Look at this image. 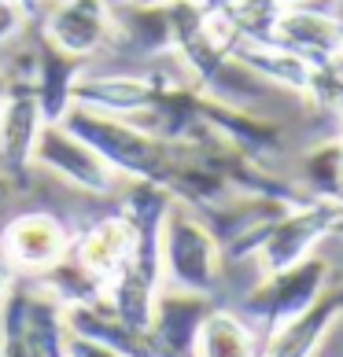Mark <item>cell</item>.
<instances>
[{
  "instance_id": "4fadbf2b",
  "label": "cell",
  "mask_w": 343,
  "mask_h": 357,
  "mask_svg": "<svg viewBox=\"0 0 343 357\" xmlns=\"http://www.w3.org/2000/svg\"><path fill=\"white\" fill-rule=\"evenodd\" d=\"M229 56L247 74H255L258 82H270L273 89L295 92V96H310L314 85H318V74H321L318 63L302 59L281 45H270V41H240L236 37L229 45Z\"/></svg>"
},
{
  "instance_id": "ba28073f",
  "label": "cell",
  "mask_w": 343,
  "mask_h": 357,
  "mask_svg": "<svg viewBox=\"0 0 343 357\" xmlns=\"http://www.w3.org/2000/svg\"><path fill=\"white\" fill-rule=\"evenodd\" d=\"M34 166H45L48 174H56L59 181H67L82 192H92V195H115L118 192L115 169L103 162L85 140H78L71 129H63L59 122H45L37 151H34Z\"/></svg>"
},
{
  "instance_id": "603a6c76",
  "label": "cell",
  "mask_w": 343,
  "mask_h": 357,
  "mask_svg": "<svg viewBox=\"0 0 343 357\" xmlns=\"http://www.w3.org/2000/svg\"><path fill=\"white\" fill-rule=\"evenodd\" d=\"M8 284H11V269H8V261L0 258V291H4Z\"/></svg>"
},
{
  "instance_id": "484cf974",
  "label": "cell",
  "mask_w": 343,
  "mask_h": 357,
  "mask_svg": "<svg viewBox=\"0 0 343 357\" xmlns=\"http://www.w3.org/2000/svg\"><path fill=\"white\" fill-rule=\"evenodd\" d=\"M4 92H8V74L0 70V96H4Z\"/></svg>"
},
{
  "instance_id": "ac0fdd59",
  "label": "cell",
  "mask_w": 343,
  "mask_h": 357,
  "mask_svg": "<svg viewBox=\"0 0 343 357\" xmlns=\"http://www.w3.org/2000/svg\"><path fill=\"white\" fill-rule=\"evenodd\" d=\"M281 11V0H226V4H218V15L229 26L233 41L236 37L240 41H270Z\"/></svg>"
},
{
  "instance_id": "83f0119b",
  "label": "cell",
  "mask_w": 343,
  "mask_h": 357,
  "mask_svg": "<svg viewBox=\"0 0 343 357\" xmlns=\"http://www.w3.org/2000/svg\"><path fill=\"white\" fill-rule=\"evenodd\" d=\"M221 4H226V0H221Z\"/></svg>"
},
{
  "instance_id": "7c38bea8",
  "label": "cell",
  "mask_w": 343,
  "mask_h": 357,
  "mask_svg": "<svg viewBox=\"0 0 343 357\" xmlns=\"http://www.w3.org/2000/svg\"><path fill=\"white\" fill-rule=\"evenodd\" d=\"M159 74H82L74 85V103L115 118L140 122L152 107Z\"/></svg>"
},
{
  "instance_id": "f546056e",
  "label": "cell",
  "mask_w": 343,
  "mask_h": 357,
  "mask_svg": "<svg viewBox=\"0 0 343 357\" xmlns=\"http://www.w3.org/2000/svg\"><path fill=\"white\" fill-rule=\"evenodd\" d=\"M340 324H343V321H340Z\"/></svg>"
},
{
  "instance_id": "4316f807",
  "label": "cell",
  "mask_w": 343,
  "mask_h": 357,
  "mask_svg": "<svg viewBox=\"0 0 343 357\" xmlns=\"http://www.w3.org/2000/svg\"><path fill=\"white\" fill-rule=\"evenodd\" d=\"M333 236H343V218L336 221V232H333Z\"/></svg>"
},
{
  "instance_id": "8992f818",
  "label": "cell",
  "mask_w": 343,
  "mask_h": 357,
  "mask_svg": "<svg viewBox=\"0 0 343 357\" xmlns=\"http://www.w3.org/2000/svg\"><path fill=\"white\" fill-rule=\"evenodd\" d=\"M41 33L78 59H92L118 45V26L108 0H59L41 11Z\"/></svg>"
},
{
  "instance_id": "7a4b0ae2",
  "label": "cell",
  "mask_w": 343,
  "mask_h": 357,
  "mask_svg": "<svg viewBox=\"0 0 343 357\" xmlns=\"http://www.w3.org/2000/svg\"><path fill=\"white\" fill-rule=\"evenodd\" d=\"M221 243L192 206L174 203L163 225V280L170 287L214 295L221 284Z\"/></svg>"
},
{
  "instance_id": "44dd1931",
  "label": "cell",
  "mask_w": 343,
  "mask_h": 357,
  "mask_svg": "<svg viewBox=\"0 0 343 357\" xmlns=\"http://www.w3.org/2000/svg\"><path fill=\"white\" fill-rule=\"evenodd\" d=\"M67 357H118L115 350H108L103 342L96 339H85V335H67Z\"/></svg>"
},
{
  "instance_id": "f1b7e54d",
  "label": "cell",
  "mask_w": 343,
  "mask_h": 357,
  "mask_svg": "<svg viewBox=\"0 0 343 357\" xmlns=\"http://www.w3.org/2000/svg\"><path fill=\"white\" fill-rule=\"evenodd\" d=\"M340 140H343V137H340Z\"/></svg>"
},
{
  "instance_id": "52a82bcc",
  "label": "cell",
  "mask_w": 343,
  "mask_h": 357,
  "mask_svg": "<svg viewBox=\"0 0 343 357\" xmlns=\"http://www.w3.org/2000/svg\"><path fill=\"white\" fill-rule=\"evenodd\" d=\"M71 255V232L56 214L48 210H26L11 218L0 232V258L11 273L41 276L45 269L59 266Z\"/></svg>"
},
{
  "instance_id": "d6986e66",
  "label": "cell",
  "mask_w": 343,
  "mask_h": 357,
  "mask_svg": "<svg viewBox=\"0 0 343 357\" xmlns=\"http://www.w3.org/2000/svg\"><path fill=\"white\" fill-rule=\"evenodd\" d=\"M302 181L314 199L343 203V140H325L314 151L302 155Z\"/></svg>"
},
{
  "instance_id": "9a60e30c",
  "label": "cell",
  "mask_w": 343,
  "mask_h": 357,
  "mask_svg": "<svg viewBox=\"0 0 343 357\" xmlns=\"http://www.w3.org/2000/svg\"><path fill=\"white\" fill-rule=\"evenodd\" d=\"M63 317H67V332L96 339L108 350H115L118 357H159L152 335L129 328L126 321H118L108 302H78V306H63Z\"/></svg>"
},
{
  "instance_id": "3957f363",
  "label": "cell",
  "mask_w": 343,
  "mask_h": 357,
  "mask_svg": "<svg viewBox=\"0 0 343 357\" xmlns=\"http://www.w3.org/2000/svg\"><path fill=\"white\" fill-rule=\"evenodd\" d=\"M328 280H333V269H328V261L318 258V255L302 258L299 266H288L281 273H266L251 291H247L244 321L262 324L270 335L281 324L295 321L299 313H307L328 291Z\"/></svg>"
},
{
  "instance_id": "ffe728a7",
  "label": "cell",
  "mask_w": 343,
  "mask_h": 357,
  "mask_svg": "<svg viewBox=\"0 0 343 357\" xmlns=\"http://www.w3.org/2000/svg\"><path fill=\"white\" fill-rule=\"evenodd\" d=\"M30 22H34V15L22 8V0H0V48L15 41Z\"/></svg>"
},
{
  "instance_id": "e0dca14e",
  "label": "cell",
  "mask_w": 343,
  "mask_h": 357,
  "mask_svg": "<svg viewBox=\"0 0 343 357\" xmlns=\"http://www.w3.org/2000/svg\"><path fill=\"white\" fill-rule=\"evenodd\" d=\"M155 295H159V287L152 280H144V276L129 266L115 273V280L108 284V306L118 321H126L129 328H137V332H148L152 324V310H155Z\"/></svg>"
},
{
  "instance_id": "5b68a950",
  "label": "cell",
  "mask_w": 343,
  "mask_h": 357,
  "mask_svg": "<svg viewBox=\"0 0 343 357\" xmlns=\"http://www.w3.org/2000/svg\"><path fill=\"white\" fill-rule=\"evenodd\" d=\"M45 122L48 118L34 92L30 67H26V74H8V92L0 100V169L19 188L34 169V151H37Z\"/></svg>"
},
{
  "instance_id": "6da1fadb",
  "label": "cell",
  "mask_w": 343,
  "mask_h": 357,
  "mask_svg": "<svg viewBox=\"0 0 343 357\" xmlns=\"http://www.w3.org/2000/svg\"><path fill=\"white\" fill-rule=\"evenodd\" d=\"M59 126L71 129L78 140H85L118 177L163 184V188L170 192L181 155H177L174 144L159 140L144 126L129 122V118H115V114L82 107V103H71L67 114L59 118Z\"/></svg>"
},
{
  "instance_id": "d4e9b609",
  "label": "cell",
  "mask_w": 343,
  "mask_h": 357,
  "mask_svg": "<svg viewBox=\"0 0 343 357\" xmlns=\"http://www.w3.org/2000/svg\"><path fill=\"white\" fill-rule=\"evenodd\" d=\"M192 4H203V8H218L221 0H192Z\"/></svg>"
},
{
  "instance_id": "7402d4cb",
  "label": "cell",
  "mask_w": 343,
  "mask_h": 357,
  "mask_svg": "<svg viewBox=\"0 0 343 357\" xmlns=\"http://www.w3.org/2000/svg\"><path fill=\"white\" fill-rule=\"evenodd\" d=\"M11 188H15V184H11V177L4 174V169H0V203H4L8 195H11Z\"/></svg>"
},
{
  "instance_id": "9c48e42d",
  "label": "cell",
  "mask_w": 343,
  "mask_h": 357,
  "mask_svg": "<svg viewBox=\"0 0 343 357\" xmlns=\"http://www.w3.org/2000/svg\"><path fill=\"white\" fill-rule=\"evenodd\" d=\"M270 45H281L295 56L318 63V67H340L343 63V19L333 15L328 8L314 4H295L284 8L273 26Z\"/></svg>"
},
{
  "instance_id": "2e32d148",
  "label": "cell",
  "mask_w": 343,
  "mask_h": 357,
  "mask_svg": "<svg viewBox=\"0 0 343 357\" xmlns=\"http://www.w3.org/2000/svg\"><path fill=\"white\" fill-rule=\"evenodd\" d=\"M258 335L251 321H244L233 310H210L200 328V342H196V357H258Z\"/></svg>"
},
{
  "instance_id": "30bf717a",
  "label": "cell",
  "mask_w": 343,
  "mask_h": 357,
  "mask_svg": "<svg viewBox=\"0 0 343 357\" xmlns=\"http://www.w3.org/2000/svg\"><path fill=\"white\" fill-rule=\"evenodd\" d=\"M210 310H214V295H196V291H181V287H159L155 310H152V324H148L155 354L159 357H196L200 328H203Z\"/></svg>"
},
{
  "instance_id": "cb8c5ba5",
  "label": "cell",
  "mask_w": 343,
  "mask_h": 357,
  "mask_svg": "<svg viewBox=\"0 0 343 357\" xmlns=\"http://www.w3.org/2000/svg\"><path fill=\"white\" fill-rule=\"evenodd\" d=\"M284 8H295V4H314V0H281Z\"/></svg>"
},
{
  "instance_id": "5bb4252c",
  "label": "cell",
  "mask_w": 343,
  "mask_h": 357,
  "mask_svg": "<svg viewBox=\"0 0 343 357\" xmlns=\"http://www.w3.org/2000/svg\"><path fill=\"white\" fill-rule=\"evenodd\" d=\"M129 250H133V229H129V221L122 214L100 218L96 225H89L78 240H71V258L103 287H108L115 280V273L129 261Z\"/></svg>"
},
{
  "instance_id": "277c9868",
  "label": "cell",
  "mask_w": 343,
  "mask_h": 357,
  "mask_svg": "<svg viewBox=\"0 0 343 357\" xmlns=\"http://www.w3.org/2000/svg\"><path fill=\"white\" fill-rule=\"evenodd\" d=\"M343 218V203L333 199H307L302 206H292L284 214H277L266 229L258 232L255 258L266 273H281L288 266H299L302 258L314 255L325 236L336 232V221Z\"/></svg>"
},
{
  "instance_id": "8fae6325",
  "label": "cell",
  "mask_w": 343,
  "mask_h": 357,
  "mask_svg": "<svg viewBox=\"0 0 343 357\" xmlns=\"http://www.w3.org/2000/svg\"><path fill=\"white\" fill-rule=\"evenodd\" d=\"M82 74H85V59L56 48L37 26L30 37V82L48 122H59L67 114V107L74 103V85Z\"/></svg>"
}]
</instances>
